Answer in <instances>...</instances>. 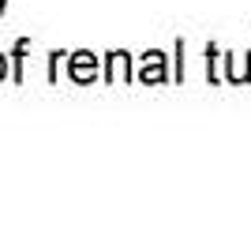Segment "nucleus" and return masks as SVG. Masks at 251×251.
<instances>
[{
	"label": "nucleus",
	"instance_id": "obj_2",
	"mask_svg": "<svg viewBox=\"0 0 251 251\" xmlns=\"http://www.w3.org/2000/svg\"><path fill=\"white\" fill-rule=\"evenodd\" d=\"M0 79H4V56H0Z\"/></svg>",
	"mask_w": 251,
	"mask_h": 251
},
{
	"label": "nucleus",
	"instance_id": "obj_1",
	"mask_svg": "<svg viewBox=\"0 0 251 251\" xmlns=\"http://www.w3.org/2000/svg\"><path fill=\"white\" fill-rule=\"evenodd\" d=\"M72 72H75V75H83V79H90V56H86V52H79V56H75Z\"/></svg>",
	"mask_w": 251,
	"mask_h": 251
}]
</instances>
